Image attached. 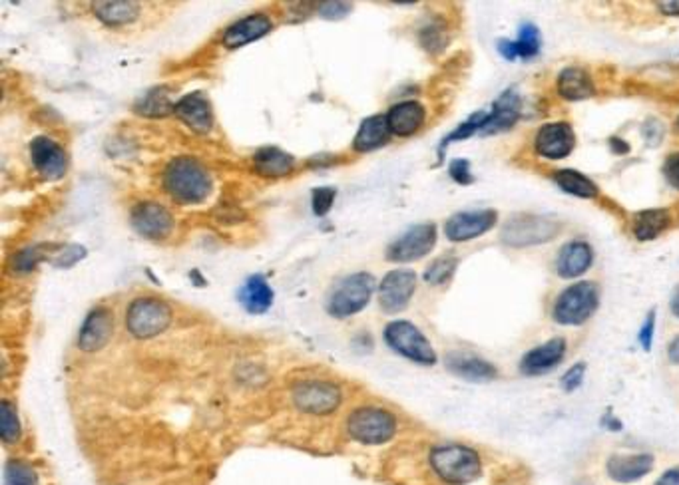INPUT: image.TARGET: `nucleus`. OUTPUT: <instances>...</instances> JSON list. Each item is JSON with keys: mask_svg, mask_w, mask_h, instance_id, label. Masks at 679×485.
<instances>
[{"mask_svg": "<svg viewBox=\"0 0 679 485\" xmlns=\"http://www.w3.org/2000/svg\"><path fill=\"white\" fill-rule=\"evenodd\" d=\"M163 187L173 201L195 205L212 193V178L204 165L193 158H175L163 171Z\"/></svg>", "mask_w": 679, "mask_h": 485, "instance_id": "f257e3e1", "label": "nucleus"}, {"mask_svg": "<svg viewBox=\"0 0 679 485\" xmlns=\"http://www.w3.org/2000/svg\"><path fill=\"white\" fill-rule=\"evenodd\" d=\"M431 466L438 478L451 485L473 483L482 471V461L476 451L458 444L434 448L431 451Z\"/></svg>", "mask_w": 679, "mask_h": 485, "instance_id": "f03ea898", "label": "nucleus"}, {"mask_svg": "<svg viewBox=\"0 0 679 485\" xmlns=\"http://www.w3.org/2000/svg\"><path fill=\"white\" fill-rule=\"evenodd\" d=\"M600 306V289L596 283L582 281L566 286L552 306V316L562 326H580L591 318Z\"/></svg>", "mask_w": 679, "mask_h": 485, "instance_id": "7ed1b4c3", "label": "nucleus"}, {"mask_svg": "<svg viewBox=\"0 0 679 485\" xmlns=\"http://www.w3.org/2000/svg\"><path fill=\"white\" fill-rule=\"evenodd\" d=\"M562 231V223L550 217L520 213L512 215L502 227V242L514 249H524L552 241Z\"/></svg>", "mask_w": 679, "mask_h": 485, "instance_id": "20e7f679", "label": "nucleus"}, {"mask_svg": "<svg viewBox=\"0 0 679 485\" xmlns=\"http://www.w3.org/2000/svg\"><path fill=\"white\" fill-rule=\"evenodd\" d=\"M172 323V308L166 301L156 296H140L131 301L126 313V326L131 336L153 338L162 335Z\"/></svg>", "mask_w": 679, "mask_h": 485, "instance_id": "39448f33", "label": "nucleus"}, {"mask_svg": "<svg viewBox=\"0 0 679 485\" xmlns=\"http://www.w3.org/2000/svg\"><path fill=\"white\" fill-rule=\"evenodd\" d=\"M375 293V279L369 273H355L335 286L327 301V311L337 318H349L371 303Z\"/></svg>", "mask_w": 679, "mask_h": 485, "instance_id": "423d86ee", "label": "nucleus"}, {"mask_svg": "<svg viewBox=\"0 0 679 485\" xmlns=\"http://www.w3.org/2000/svg\"><path fill=\"white\" fill-rule=\"evenodd\" d=\"M347 432L360 444H385L397 432V418L382 408H359L349 416Z\"/></svg>", "mask_w": 679, "mask_h": 485, "instance_id": "0eeeda50", "label": "nucleus"}, {"mask_svg": "<svg viewBox=\"0 0 679 485\" xmlns=\"http://www.w3.org/2000/svg\"><path fill=\"white\" fill-rule=\"evenodd\" d=\"M385 340L394 352H399L401 356L409 358L416 364L433 366L436 362V352L431 346L429 338L409 321H394L387 325Z\"/></svg>", "mask_w": 679, "mask_h": 485, "instance_id": "6e6552de", "label": "nucleus"}, {"mask_svg": "<svg viewBox=\"0 0 679 485\" xmlns=\"http://www.w3.org/2000/svg\"><path fill=\"white\" fill-rule=\"evenodd\" d=\"M293 402L299 410L315 416H325L337 410L341 404V390L337 388L331 382L323 380H309L299 386H295L293 390Z\"/></svg>", "mask_w": 679, "mask_h": 485, "instance_id": "1a4fd4ad", "label": "nucleus"}, {"mask_svg": "<svg viewBox=\"0 0 679 485\" xmlns=\"http://www.w3.org/2000/svg\"><path fill=\"white\" fill-rule=\"evenodd\" d=\"M436 245V227L433 223H423L411 227L392 242L387 251V259L392 263H413L429 255Z\"/></svg>", "mask_w": 679, "mask_h": 485, "instance_id": "9d476101", "label": "nucleus"}, {"mask_svg": "<svg viewBox=\"0 0 679 485\" xmlns=\"http://www.w3.org/2000/svg\"><path fill=\"white\" fill-rule=\"evenodd\" d=\"M576 148V134L568 121L544 124L534 138V150L540 158L558 161L568 158Z\"/></svg>", "mask_w": 679, "mask_h": 485, "instance_id": "9b49d317", "label": "nucleus"}, {"mask_svg": "<svg viewBox=\"0 0 679 485\" xmlns=\"http://www.w3.org/2000/svg\"><path fill=\"white\" fill-rule=\"evenodd\" d=\"M30 161L42 180L57 181L68 170V156L52 138L38 136L30 141Z\"/></svg>", "mask_w": 679, "mask_h": 485, "instance_id": "f8f14e48", "label": "nucleus"}, {"mask_svg": "<svg viewBox=\"0 0 679 485\" xmlns=\"http://www.w3.org/2000/svg\"><path fill=\"white\" fill-rule=\"evenodd\" d=\"M416 291V274L409 269H394L385 274L379 289V303L385 313H401L409 306Z\"/></svg>", "mask_w": 679, "mask_h": 485, "instance_id": "ddd939ff", "label": "nucleus"}, {"mask_svg": "<svg viewBox=\"0 0 679 485\" xmlns=\"http://www.w3.org/2000/svg\"><path fill=\"white\" fill-rule=\"evenodd\" d=\"M498 213L495 209H475V212L454 213L444 223L446 237L454 242H465L476 239L496 225Z\"/></svg>", "mask_w": 679, "mask_h": 485, "instance_id": "4468645a", "label": "nucleus"}, {"mask_svg": "<svg viewBox=\"0 0 679 485\" xmlns=\"http://www.w3.org/2000/svg\"><path fill=\"white\" fill-rule=\"evenodd\" d=\"M130 223L141 237L160 241L166 239L173 229V217L166 207L153 201L138 203L130 213Z\"/></svg>", "mask_w": 679, "mask_h": 485, "instance_id": "2eb2a0df", "label": "nucleus"}, {"mask_svg": "<svg viewBox=\"0 0 679 485\" xmlns=\"http://www.w3.org/2000/svg\"><path fill=\"white\" fill-rule=\"evenodd\" d=\"M173 114L178 116L185 126L197 134H207L214 128V109L212 102L204 92H192L175 102Z\"/></svg>", "mask_w": 679, "mask_h": 485, "instance_id": "dca6fc26", "label": "nucleus"}, {"mask_svg": "<svg viewBox=\"0 0 679 485\" xmlns=\"http://www.w3.org/2000/svg\"><path fill=\"white\" fill-rule=\"evenodd\" d=\"M566 340L552 338L548 343L526 352L520 360V372L524 377H542V374L554 370L566 356Z\"/></svg>", "mask_w": 679, "mask_h": 485, "instance_id": "f3484780", "label": "nucleus"}, {"mask_svg": "<svg viewBox=\"0 0 679 485\" xmlns=\"http://www.w3.org/2000/svg\"><path fill=\"white\" fill-rule=\"evenodd\" d=\"M520 109H522V100H520L518 92L514 90V88L504 90L496 98V102L492 104V109L486 116V121H485V126H482L480 134L492 136V134H500V131H508L518 121Z\"/></svg>", "mask_w": 679, "mask_h": 485, "instance_id": "a211bd4d", "label": "nucleus"}, {"mask_svg": "<svg viewBox=\"0 0 679 485\" xmlns=\"http://www.w3.org/2000/svg\"><path fill=\"white\" fill-rule=\"evenodd\" d=\"M112 330H114L112 313H110L108 308H94L80 326L78 348L84 352H96L104 348L108 345V340L112 338Z\"/></svg>", "mask_w": 679, "mask_h": 485, "instance_id": "6ab92c4d", "label": "nucleus"}, {"mask_svg": "<svg viewBox=\"0 0 679 485\" xmlns=\"http://www.w3.org/2000/svg\"><path fill=\"white\" fill-rule=\"evenodd\" d=\"M594 263V251L586 241H569L556 257V273L562 279H576Z\"/></svg>", "mask_w": 679, "mask_h": 485, "instance_id": "aec40b11", "label": "nucleus"}, {"mask_svg": "<svg viewBox=\"0 0 679 485\" xmlns=\"http://www.w3.org/2000/svg\"><path fill=\"white\" fill-rule=\"evenodd\" d=\"M271 28L273 22L267 15H249L225 30L224 44L227 48H241L249 42H256L269 35Z\"/></svg>", "mask_w": 679, "mask_h": 485, "instance_id": "412c9836", "label": "nucleus"}, {"mask_svg": "<svg viewBox=\"0 0 679 485\" xmlns=\"http://www.w3.org/2000/svg\"><path fill=\"white\" fill-rule=\"evenodd\" d=\"M653 470L652 454H616L608 459V476L618 483H632L648 476Z\"/></svg>", "mask_w": 679, "mask_h": 485, "instance_id": "4be33fe9", "label": "nucleus"}, {"mask_svg": "<svg viewBox=\"0 0 679 485\" xmlns=\"http://www.w3.org/2000/svg\"><path fill=\"white\" fill-rule=\"evenodd\" d=\"M424 119H426L424 106L414 100L394 104L387 114V124H389L391 134L399 136V138H409L416 134V131L423 128Z\"/></svg>", "mask_w": 679, "mask_h": 485, "instance_id": "5701e85b", "label": "nucleus"}, {"mask_svg": "<svg viewBox=\"0 0 679 485\" xmlns=\"http://www.w3.org/2000/svg\"><path fill=\"white\" fill-rule=\"evenodd\" d=\"M446 368L451 370L454 377L468 382H490L498 377L495 364H490L488 360L475 355H460V352L446 356Z\"/></svg>", "mask_w": 679, "mask_h": 485, "instance_id": "b1692460", "label": "nucleus"}, {"mask_svg": "<svg viewBox=\"0 0 679 485\" xmlns=\"http://www.w3.org/2000/svg\"><path fill=\"white\" fill-rule=\"evenodd\" d=\"M542 46V36L540 30L536 28L532 22H524L518 28V38L517 40H500L498 42V52L507 60H530L538 57Z\"/></svg>", "mask_w": 679, "mask_h": 485, "instance_id": "393cba45", "label": "nucleus"}, {"mask_svg": "<svg viewBox=\"0 0 679 485\" xmlns=\"http://www.w3.org/2000/svg\"><path fill=\"white\" fill-rule=\"evenodd\" d=\"M558 94H560L568 102H582L588 100L596 94V86L588 70L580 68V66H568L560 74H558Z\"/></svg>", "mask_w": 679, "mask_h": 485, "instance_id": "a878e982", "label": "nucleus"}, {"mask_svg": "<svg viewBox=\"0 0 679 485\" xmlns=\"http://www.w3.org/2000/svg\"><path fill=\"white\" fill-rule=\"evenodd\" d=\"M672 225L667 209H643L632 217V233L638 241H653Z\"/></svg>", "mask_w": 679, "mask_h": 485, "instance_id": "bb28decb", "label": "nucleus"}, {"mask_svg": "<svg viewBox=\"0 0 679 485\" xmlns=\"http://www.w3.org/2000/svg\"><path fill=\"white\" fill-rule=\"evenodd\" d=\"M389 139L391 129L387 124V116H371L360 124L353 141V150L359 153H367L382 148L385 143H389Z\"/></svg>", "mask_w": 679, "mask_h": 485, "instance_id": "cd10ccee", "label": "nucleus"}, {"mask_svg": "<svg viewBox=\"0 0 679 485\" xmlns=\"http://www.w3.org/2000/svg\"><path fill=\"white\" fill-rule=\"evenodd\" d=\"M94 16L110 28L128 26L140 16V5L131 0H116V3H94Z\"/></svg>", "mask_w": 679, "mask_h": 485, "instance_id": "c85d7f7f", "label": "nucleus"}, {"mask_svg": "<svg viewBox=\"0 0 679 485\" xmlns=\"http://www.w3.org/2000/svg\"><path fill=\"white\" fill-rule=\"evenodd\" d=\"M239 303L251 315H261L271 308L273 304V291L269 283L261 277V274H254L249 277L244 284V289L239 291Z\"/></svg>", "mask_w": 679, "mask_h": 485, "instance_id": "c756f323", "label": "nucleus"}, {"mask_svg": "<svg viewBox=\"0 0 679 485\" xmlns=\"http://www.w3.org/2000/svg\"><path fill=\"white\" fill-rule=\"evenodd\" d=\"M256 171L267 178H281L287 175L295 168V160L289 153L281 151L279 148H263L254 156Z\"/></svg>", "mask_w": 679, "mask_h": 485, "instance_id": "7c9ffc66", "label": "nucleus"}, {"mask_svg": "<svg viewBox=\"0 0 679 485\" xmlns=\"http://www.w3.org/2000/svg\"><path fill=\"white\" fill-rule=\"evenodd\" d=\"M552 180L564 193L582 197V200H596V197L600 195L598 185L590 178H586L584 173H580L576 170H558L552 175Z\"/></svg>", "mask_w": 679, "mask_h": 485, "instance_id": "2f4dec72", "label": "nucleus"}, {"mask_svg": "<svg viewBox=\"0 0 679 485\" xmlns=\"http://www.w3.org/2000/svg\"><path fill=\"white\" fill-rule=\"evenodd\" d=\"M173 108L175 104H172L170 92H166V88H153V90H148L134 104L136 112L146 118H163L172 114Z\"/></svg>", "mask_w": 679, "mask_h": 485, "instance_id": "473e14b6", "label": "nucleus"}, {"mask_svg": "<svg viewBox=\"0 0 679 485\" xmlns=\"http://www.w3.org/2000/svg\"><path fill=\"white\" fill-rule=\"evenodd\" d=\"M458 267V259L454 255H443L431 263V267L424 273V281L429 284H444L453 279Z\"/></svg>", "mask_w": 679, "mask_h": 485, "instance_id": "72a5a7b5", "label": "nucleus"}, {"mask_svg": "<svg viewBox=\"0 0 679 485\" xmlns=\"http://www.w3.org/2000/svg\"><path fill=\"white\" fill-rule=\"evenodd\" d=\"M0 432L6 444H15L20 438V420L16 414V408L10 402L0 404Z\"/></svg>", "mask_w": 679, "mask_h": 485, "instance_id": "f704fd0d", "label": "nucleus"}, {"mask_svg": "<svg viewBox=\"0 0 679 485\" xmlns=\"http://www.w3.org/2000/svg\"><path fill=\"white\" fill-rule=\"evenodd\" d=\"M5 481L6 485H38V476L32 466L25 464V461L13 459L6 464Z\"/></svg>", "mask_w": 679, "mask_h": 485, "instance_id": "c9c22d12", "label": "nucleus"}, {"mask_svg": "<svg viewBox=\"0 0 679 485\" xmlns=\"http://www.w3.org/2000/svg\"><path fill=\"white\" fill-rule=\"evenodd\" d=\"M486 116H488L486 112H476V114L470 116L466 121H463V124H460V126L453 131V134H448V136L444 138L443 146H441V151H443L446 146H451V143H454V141H463V139H468L470 136H475L476 131H480L482 126H485Z\"/></svg>", "mask_w": 679, "mask_h": 485, "instance_id": "e433bc0d", "label": "nucleus"}, {"mask_svg": "<svg viewBox=\"0 0 679 485\" xmlns=\"http://www.w3.org/2000/svg\"><path fill=\"white\" fill-rule=\"evenodd\" d=\"M44 259H47V253L42 251L40 245L26 247V249H22V251L16 253V255L13 257V263H10V267H13L15 273L25 274V273L35 271L37 264L42 263Z\"/></svg>", "mask_w": 679, "mask_h": 485, "instance_id": "4c0bfd02", "label": "nucleus"}, {"mask_svg": "<svg viewBox=\"0 0 679 485\" xmlns=\"http://www.w3.org/2000/svg\"><path fill=\"white\" fill-rule=\"evenodd\" d=\"M421 40L424 44V48H429L431 52H441L446 46V32L443 26L431 25V26L423 28Z\"/></svg>", "mask_w": 679, "mask_h": 485, "instance_id": "58836bf2", "label": "nucleus"}, {"mask_svg": "<svg viewBox=\"0 0 679 485\" xmlns=\"http://www.w3.org/2000/svg\"><path fill=\"white\" fill-rule=\"evenodd\" d=\"M337 191L333 187H319V190L313 191V212L315 215H327L329 209H331L335 201Z\"/></svg>", "mask_w": 679, "mask_h": 485, "instance_id": "ea45409f", "label": "nucleus"}, {"mask_svg": "<svg viewBox=\"0 0 679 485\" xmlns=\"http://www.w3.org/2000/svg\"><path fill=\"white\" fill-rule=\"evenodd\" d=\"M584 372H586V364L584 362H578L574 364L572 368H569L564 377H562V388L566 392H574L578 390L580 386H582L584 382Z\"/></svg>", "mask_w": 679, "mask_h": 485, "instance_id": "a19ab883", "label": "nucleus"}, {"mask_svg": "<svg viewBox=\"0 0 679 485\" xmlns=\"http://www.w3.org/2000/svg\"><path fill=\"white\" fill-rule=\"evenodd\" d=\"M662 171H663L665 181L670 183L674 190L679 191V151L672 153V156H667Z\"/></svg>", "mask_w": 679, "mask_h": 485, "instance_id": "79ce46f5", "label": "nucleus"}, {"mask_svg": "<svg viewBox=\"0 0 679 485\" xmlns=\"http://www.w3.org/2000/svg\"><path fill=\"white\" fill-rule=\"evenodd\" d=\"M451 178L460 185L473 183L475 178H473V173H470V163L466 160H454L451 163Z\"/></svg>", "mask_w": 679, "mask_h": 485, "instance_id": "37998d69", "label": "nucleus"}, {"mask_svg": "<svg viewBox=\"0 0 679 485\" xmlns=\"http://www.w3.org/2000/svg\"><path fill=\"white\" fill-rule=\"evenodd\" d=\"M653 330H655V311H650L648 316H645L642 330H640V345H642L643 350H652Z\"/></svg>", "mask_w": 679, "mask_h": 485, "instance_id": "c03bdc74", "label": "nucleus"}, {"mask_svg": "<svg viewBox=\"0 0 679 485\" xmlns=\"http://www.w3.org/2000/svg\"><path fill=\"white\" fill-rule=\"evenodd\" d=\"M350 13V5L347 3H323L319 5V15L325 18H343Z\"/></svg>", "mask_w": 679, "mask_h": 485, "instance_id": "a18cd8bd", "label": "nucleus"}, {"mask_svg": "<svg viewBox=\"0 0 679 485\" xmlns=\"http://www.w3.org/2000/svg\"><path fill=\"white\" fill-rule=\"evenodd\" d=\"M86 255L82 247H70L66 251H60V257L57 259L58 267H72V264Z\"/></svg>", "mask_w": 679, "mask_h": 485, "instance_id": "49530a36", "label": "nucleus"}, {"mask_svg": "<svg viewBox=\"0 0 679 485\" xmlns=\"http://www.w3.org/2000/svg\"><path fill=\"white\" fill-rule=\"evenodd\" d=\"M643 138L648 139L652 143V146H655V143L663 138V128H662V124H657L655 119L645 121V124H643Z\"/></svg>", "mask_w": 679, "mask_h": 485, "instance_id": "de8ad7c7", "label": "nucleus"}, {"mask_svg": "<svg viewBox=\"0 0 679 485\" xmlns=\"http://www.w3.org/2000/svg\"><path fill=\"white\" fill-rule=\"evenodd\" d=\"M655 485H679V468L667 470L663 476L657 480Z\"/></svg>", "mask_w": 679, "mask_h": 485, "instance_id": "09e8293b", "label": "nucleus"}, {"mask_svg": "<svg viewBox=\"0 0 679 485\" xmlns=\"http://www.w3.org/2000/svg\"><path fill=\"white\" fill-rule=\"evenodd\" d=\"M667 358L672 364H679V335L674 336L670 346H667Z\"/></svg>", "mask_w": 679, "mask_h": 485, "instance_id": "8fccbe9b", "label": "nucleus"}, {"mask_svg": "<svg viewBox=\"0 0 679 485\" xmlns=\"http://www.w3.org/2000/svg\"><path fill=\"white\" fill-rule=\"evenodd\" d=\"M610 146H611L613 153H618V156H623V153H628V151H630V146H628V143L623 141V139H620V138H611V139H610Z\"/></svg>", "mask_w": 679, "mask_h": 485, "instance_id": "3c124183", "label": "nucleus"}, {"mask_svg": "<svg viewBox=\"0 0 679 485\" xmlns=\"http://www.w3.org/2000/svg\"><path fill=\"white\" fill-rule=\"evenodd\" d=\"M657 8L667 16H679V3H675V0H672V3H660Z\"/></svg>", "mask_w": 679, "mask_h": 485, "instance_id": "603ef678", "label": "nucleus"}, {"mask_svg": "<svg viewBox=\"0 0 679 485\" xmlns=\"http://www.w3.org/2000/svg\"><path fill=\"white\" fill-rule=\"evenodd\" d=\"M672 311L679 318V289H677V293L674 294V299H672Z\"/></svg>", "mask_w": 679, "mask_h": 485, "instance_id": "864d4df0", "label": "nucleus"}, {"mask_svg": "<svg viewBox=\"0 0 679 485\" xmlns=\"http://www.w3.org/2000/svg\"><path fill=\"white\" fill-rule=\"evenodd\" d=\"M677 128H679V119H677Z\"/></svg>", "mask_w": 679, "mask_h": 485, "instance_id": "5fc2aeb1", "label": "nucleus"}]
</instances>
